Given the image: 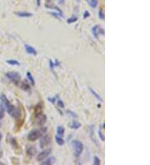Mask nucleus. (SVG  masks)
Listing matches in <instances>:
<instances>
[{
  "label": "nucleus",
  "mask_w": 150,
  "mask_h": 165,
  "mask_svg": "<svg viewBox=\"0 0 150 165\" xmlns=\"http://www.w3.org/2000/svg\"><path fill=\"white\" fill-rule=\"evenodd\" d=\"M1 104L3 105L4 108L6 109L7 112L8 113V114L13 117V118H21V115H22V112L19 108H17L14 105H13L9 101L8 99L7 98V97L4 94L1 95Z\"/></svg>",
  "instance_id": "1"
},
{
  "label": "nucleus",
  "mask_w": 150,
  "mask_h": 165,
  "mask_svg": "<svg viewBox=\"0 0 150 165\" xmlns=\"http://www.w3.org/2000/svg\"><path fill=\"white\" fill-rule=\"evenodd\" d=\"M47 128H40V129H33L32 131L29 132V134H28V140L31 142H33L41 138L43 135V134L46 132Z\"/></svg>",
  "instance_id": "2"
},
{
  "label": "nucleus",
  "mask_w": 150,
  "mask_h": 165,
  "mask_svg": "<svg viewBox=\"0 0 150 165\" xmlns=\"http://www.w3.org/2000/svg\"><path fill=\"white\" fill-rule=\"evenodd\" d=\"M72 147H73L74 156L76 158H79V156L82 154L83 150V144L82 142L79 140H73L72 142Z\"/></svg>",
  "instance_id": "3"
},
{
  "label": "nucleus",
  "mask_w": 150,
  "mask_h": 165,
  "mask_svg": "<svg viewBox=\"0 0 150 165\" xmlns=\"http://www.w3.org/2000/svg\"><path fill=\"white\" fill-rule=\"evenodd\" d=\"M6 77L9 79L12 83H13L15 85H19L21 83V76L17 72H9L7 73Z\"/></svg>",
  "instance_id": "4"
},
{
  "label": "nucleus",
  "mask_w": 150,
  "mask_h": 165,
  "mask_svg": "<svg viewBox=\"0 0 150 165\" xmlns=\"http://www.w3.org/2000/svg\"><path fill=\"white\" fill-rule=\"evenodd\" d=\"M33 122H34L35 124L43 126V124H45V123L47 122V116L45 114H43V113L38 114H37L34 116V118H33Z\"/></svg>",
  "instance_id": "5"
},
{
  "label": "nucleus",
  "mask_w": 150,
  "mask_h": 165,
  "mask_svg": "<svg viewBox=\"0 0 150 165\" xmlns=\"http://www.w3.org/2000/svg\"><path fill=\"white\" fill-rule=\"evenodd\" d=\"M52 142V138L50 135H44V136H42V138L40 139V147L42 148H45L47 146L51 144Z\"/></svg>",
  "instance_id": "6"
},
{
  "label": "nucleus",
  "mask_w": 150,
  "mask_h": 165,
  "mask_svg": "<svg viewBox=\"0 0 150 165\" xmlns=\"http://www.w3.org/2000/svg\"><path fill=\"white\" fill-rule=\"evenodd\" d=\"M52 153V149L51 148H48V149H45L40 153L37 156V161L41 162L43 161V159H45L46 158H48L50 155V153Z\"/></svg>",
  "instance_id": "7"
},
{
  "label": "nucleus",
  "mask_w": 150,
  "mask_h": 165,
  "mask_svg": "<svg viewBox=\"0 0 150 165\" xmlns=\"http://www.w3.org/2000/svg\"><path fill=\"white\" fill-rule=\"evenodd\" d=\"M45 8H50V9H56V10L58 11V12L60 14H62L61 9H60V8H58L57 7V6H55V5H54V4H53L51 0H48V2L47 1L46 4H45Z\"/></svg>",
  "instance_id": "8"
},
{
  "label": "nucleus",
  "mask_w": 150,
  "mask_h": 165,
  "mask_svg": "<svg viewBox=\"0 0 150 165\" xmlns=\"http://www.w3.org/2000/svg\"><path fill=\"white\" fill-rule=\"evenodd\" d=\"M24 48H25V50L28 54H31V55H33V56H36L37 55V51L36 49L33 48L30 45H28V44H25L24 45Z\"/></svg>",
  "instance_id": "9"
},
{
  "label": "nucleus",
  "mask_w": 150,
  "mask_h": 165,
  "mask_svg": "<svg viewBox=\"0 0 150 165\" xmlns=\"http://www.w3.org/2000/svg\"><path fill=\"white\" fill-rule=\"evenodd\" d=\"M37 149L34 146H28L27 148V154L28 155L29 157H33L34 155L36 154Z\"/></svg>",
  "instance_id": "10"
},
{
  "label": "nucleus",
  "mask_w": 150,
  "mask_h": 165,
  "mask_svg": "<svg viewBox=\"0 0 150 165\" xmlns=\"http://www.w3.org/2000/svg\"><path fill=\"white\" fill-rule=\"evenodd\" d=\"M56 162V159L54 157H50L48 158H45V159H43V161H41V163L43 165H47V164H50L52 165L53 163H55Z\"/></svg>",
  "instance_id": "11"
},
{
  "label": "nucleus",
  "mask_w": 150,
  "mask_h": 165,
  "mask_svg": "<svg viewBox=\"0 0 150 165\" xmlns=\"http://www.w3.org/2000/svg\"><path fill=\"white\" fill-rule=\"evenodd\" d=\"M20 88H22L23 91H26V92L30 91L29 84H28L26 80L22 81V82L20 83Z\"/></svg>",
  "instance_id": "12"
},
{
  "label": "nucleus",
  "mask_w": 150,
  "mask_h": 165,
  "mask_svg": "<svg viewBox=\"0 0 150 165\" xmlns=\"http://www.w3.org/2000/svg\"><path fill=\"white\" fill-rule=\"evenodd\" d=\"M17 16H18L19 18H29L33 16V14L31 13H28V12H22V11H19V12H16L15 13Z\"/></svg>",
  "instance_id": "13"
},
{
  "label": "nucleus",
  "mask_w": 150,
  "mask_h": 165,
  "mask_svg": "<svg viewBox=\"0 0 150 165\" xmlns=\"http://www.w3.org/2000/svg\"><path fill=\"white\" fill-rule=\"evenodd\" d=\"M43 113V103H39L36 105V107L34 108V115L38 114Z\"/></svg>",
  "instance_id": "14"
},
{
  "label": "nucleus",
  "mask_w": 150,
  "mask_h": 165,
  "mask_svg": "<svg viewBox=\"0 0 150 165\" xmlns=\"http://www.w3.org/2000/svg\"><path fill=\"white\" fill-rule=\"evenodd\" d=\"M81 127V124H80L79 122L78 121H73L71 122L69 124V128H71L72 129H78V128H79Z\"/></svg>",
  "instance_id": "15"
},
{
  "label": "nucleus",
  "mask_w": 150,
  "mask_h": 165,
  "mask_svg": "<svg viewBox=\"0 0 150 165\" xmlns=\"http://www.w3.org/2000/svg\"><path fill=\"white\" fill-rule=\"evenodd\" d=\"M100 27L98 25H95V26H93V28H92V31H93V34L94 37L96 38H98V31H99Z\"/></svg>",
  "instance_id": "16"
},
{
  "label": "nucleus",
  "mask_w": 150,
  "mask_h": 165,
  "mask_svg": "<svg viewBox=\"0 0 150 165\" xmlns=\"http://www.w3.org/2000/svg\"><path fill=\"white\" fill-rule=\"evenodd\" d=\"M64 133H65V128H64V127L63 126H58V128H57V134L59 135L61 137H63Z\"/></svg>",
  "instance_id": "17"
},
{
  "label": "nucleus",
  "mask_w": 150,
  "mask_h": 165,
  "mask_svg": "<svg viewBox=\"0 0 150 165\" xmlns=\"http://www.w3.org/2000/svg\"><path fill=\"white\" fill-rule=\"evenodd\" d=\"M55 140H56V143L60 146H62V145L64 144V140H63V137H61L59 135L56 134L55 136Z\"/></svg>",
  "instance_id": "18"
},
{
  "label": "nucleus",
  "mask_w": 150,
  "mask_h": 165,
  "mask_svg": "<svg viewBox=\"0 0 150 165\" xmlns=\"http://www.w3.org/2000/svg\"><path fill=\"white\" fill-rule=\"evenodd\" d=\"M27 78H28V79L30 82V84L31 85H35V81H34V78H33V75L32 74L30 73V72H27Z\"/></svg>",
  "instance_id": "19"
},
{
  "label": "nucleus",
  "mask_w": 150,
  "mask_h": 165,
  "mask_svg": "<svg viewBox=\"0 0 150 165\" xmlns=\"http://www.w3.org/2000/svg\"><path fill=\"white\" fill-rule=\"evenodd\" d=\"M88 89H89V91L91 92V94H93V96H94V97L97 98V99H98L99 101L103 102V99H102V98L100 97L99 94H97L96 91H94V90H93V88H91V87H89V88H88Z\"/></svg>",
  "instance_id": "20"
},
{
  "label": "nucleus",
  "mask_w": 150,
  "mask_h": 165,
  "mask_svg": "<svg viewBox=\"0 0 150 165\" xmlns=\"http://www.w3.org/2000/svg\"><path fill=\"white\" fill-rule=\"evenodd\" d=\"M4 111H5V108L3 107V105L1 104V105H0V120L3 119V117H4ZM1 126H2V124L0 122V127Z\"/></svg>",
  "instance_id": "21"
},
{
  "label": "nucleus",
  "mask_w": 150,
  "mask_h": 165,
  "mask_svg": "<svg viewBox=\"0 0 150 165\" xmlns=\"http://www.w3.org/2000/svg\"><path fill=\"white\" fill-rule=\"evenodd\" d=\"M93 126H91V127H90V137H91V139L93 140V143H95L97 145H98V142H97L96 140V138H95V136H94V134H93Z\"/></svg>",
  "instance_id": "22"
},
{
  "label": "nucleus",
  "mask_w": 150,
  "mask_h": 165,
  "mask_svg": "<svg viewBox=\"0 0 150 165\" xmlns=\"http://www.w3.org/2000/svg\"><path fill=\"white\" fill-rule=\"evenodd\" d=\"M6 63L7 64H10V65H13V66H14V65H16V66H19L20 65L19 62L17 60H14V59H9V60H7Z\"/></svg>",
  "instance_id": "23"
},
{
  "label": "nucleus",
  "mask_w": 150,
  "mask_h": 165,
  "mask_svg": "<svg viewBox=\"0 0 150 165\" xmlns=\"http://www.w3.org/2000/svg\"><path fill=\"white\" fill-rule=\"evenodd\" d=\"M77 20H78V17H77V16H73V17L69 18L67 20V23L68 24H73V23H75Z\"/></svg>",
  "instance_id": "24"
},
{
  "label": "nucleus",
  "mask_w": 150,
  "mask_h": 165,
  "mask_svg": "<svg viewBox=\"0 0 150 165\" xmlns=\"http://www.w3.org/2000/svg\"><path fill=\"white\" fill-rule=\"evenodd\" d=\"M98 135H99V138H100V139L102 140V141H104V140H105L104 134H103V132H102V125L100 126L99 130H98Z\"/></svg>",
  "instance_id": "25"
},
{
  "label": "nucleus",
  "mask_w": 150,
  "mask_h": 165,
  "mask_svg": "<svg viewBox=\"0 0 150 165\" xmlns=\"http://www.w3.org/2000/svg\"><path fill=\"white\" fill-rule=\"evenodd\" d=\"M88 4L92 8H96L97 4H98V0H89Z\"/></svg>",
  "instance_id": "26"
},
{
  "label": "nucleus",
  "mask_w": 150,
  "mask_h": 165,
  "mask_svg": "<svg viewBox=\"0 0 150 165\" xmlns=\"http://www.w3.org/2000/svg\"><path fill=\"white\" fill-rule=\"evenodd\" d=\"M98 16L101 19L104 20V18H105V15H104V11H103V8H101L99 10V13H98Z\"/></svg>",
  "instance_id": "27"
},
{
  "label": "nucleus",
  "mask_w": 150,
  "mask_h": 165,
  "mask_svg": "<svg viewBox=\"0 0 150 165\" xmlns=\"http://www.w3.org/2000/svg\"><path fill=\"white\" fill-rule=\"evenodd\" d=\"M93 164L99 165L100 164V159L98 156H95L93 158Z\"/></svg>",
  "instance_id": "28"
},
{
  "label": "nucleus",
  "mask_w": 150,
  "mask_h": 165,
  "mask_svg": "<svg viewBox=\"0 0 150 165\" xmlns=\"http://www.w3.org/2000/svg\"><path fill=\"white\" fill-rule=\"evenodd\" d=\"M57 104H58V107H60V108H64V104H63V102L62 101V100H60V99H58V102H57Z\"/></svg>",
  "instance_id": "29"
},
{
  "label": "nucleus",
  "mask_w": 150,
  "mask_h": 165,
  "mask_svg": "<svg viewBox=\"0 0 150 165\" xmlns=\"http://www.w3.org/2000/svg\"><path fill=\"white\" fill-rule=\"evenodd\" d=\"M50 14H51V15H53V17H56L57 18H60V16H63V15H61V14H57V13H50Z\"/></svg>",
  "instance_id": "30"
},
{
  "label": "nucleus",
  "mask_w": 150,
  "mask_h": 165,
  "mask_svg": "<svg viewBox=\"0 0 150 165\" xmlns=\"http://www.w3.org/2000/svg\"><path fill=\"white\" fill-rule=\"evenodd\" d=\"M90 16V14L88 11H85L84 12V14H83V18H88Z\"/></svg>",
  "instance_id": "31"
},
{
  "label": "nucleus",
  "mask_w": 150,
  "mask_h": 165,
  "mask_svg": "<svg viewBox=\"0 0 150 165\" xmlns=\"http://www.w3.org/2000/svg\"><path fill=\"white\" fill-rule=\"evenodd\" d=\"M49 65H50V68H51V70L53 71V67H54V64H53V62L51 59L49 60Z\"/></svg>",
  "instance_id": "32"
},
{
  "label": "nucleus",
  "mask_w": 150,
  "mask_h": 165,
  "mask_svg": "<svg viewBox=\"0 0 150 165\" xmlns=\"http://www.w3.org/2000/svg\"><path fill=\"white\" fill-rule=\"evenodd\" d=\"M67 113H68V114H69L70 115H72L73 117H77V114H75L74 113H73L72 111H70V110H68V111H67Z\"/></svg>",
  "instance_id": "33"
},
{
  "label": "nucleus",
  "mask_w": 150,
  "mask_h": 165,
  "mask_svg": "<svg viewBox=\"0 0 150 165\" xmlns=\"http://www.w3.org/2000/svg\"><path fill=\"white\" fill-rule=\"evenodd\" d=\"M40 1H41V0H37V5H38V6H40Z\"/></svg>",
  "instance_id": "34"
},
{
  "label": "nucleus",
  "mask_w": 150,
  "mask_h": 165,
  "mask_svg": "<svg viewBox=\"0 0 150 165\" xmlns=\"http://www.w3.org/2000/svg\"><path fill=\"white\" fill-rule=\"evenodd\" d=\"M2 138H3V135L1 134V132H0V143H1V140H2Z\"/></svg>",
  "instance_id": "35"
},
{
  "label": "nucleus",
  "mask_w": 150,
  "mask_h": 165,
  "mask_svg": "<svg viewBox=\"0 0 150 165\" xmlns=\"http://www.w3.org/2000/svg\"><path fill=\"white\" fill-rule=\"evenodd\" d=\"M59 3L60 4H61V3H62V4H63V3H64V0H60Z\"/></svg>",
  "instance_id": "36"
},
{
  "label": "nucleus",
  "mask_w": 150,
  "mask_h": 165,
  "mask_svg": "<svg viewBox=\"0 0 150 165\" xmlns=\"http://www.w3.org/2000/svg\"><path fill=\"white\" fill-rule=\"evenodd\" d=\"M1 164H2V163H0V165H1Z\"/></svg>",
  "instance_id": "37"
}]
</instances>
